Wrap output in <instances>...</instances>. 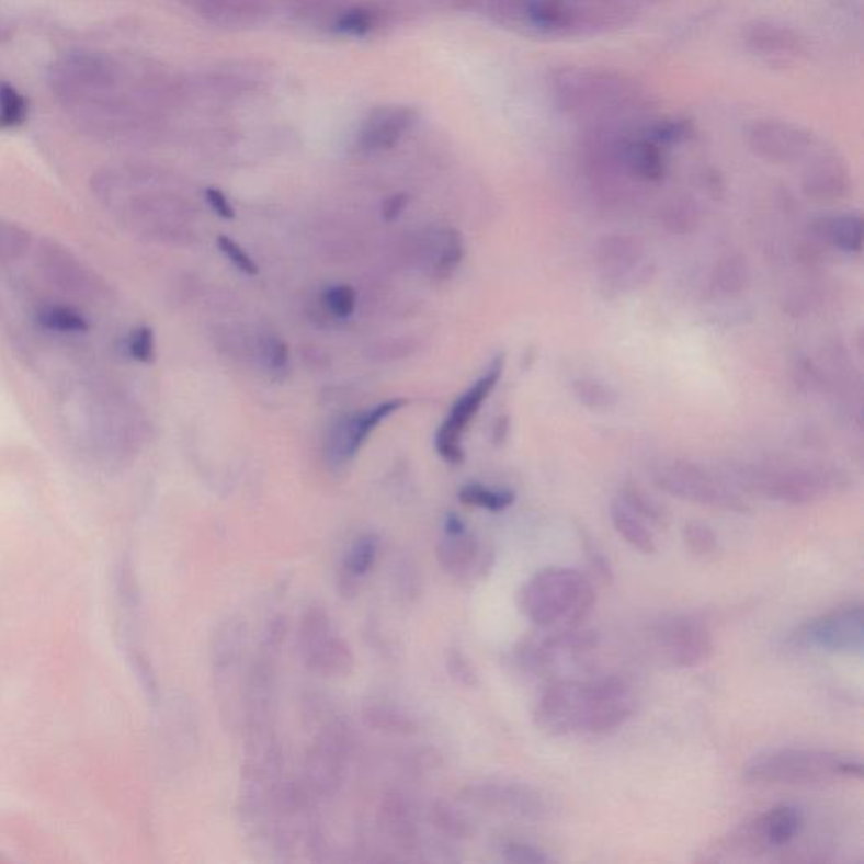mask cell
<instances>
[{
    "instance_id": "obj_15",
    "label": "cell",
    "mask_w": 864,
    "mask_h": 864,
    "mask_svg": "<svg viewBox=\"0 0 864 864\" xmlns=\"http://www.w3.org/2000/svg\"><path fill=\"white\" fill-rule=\"evenodd\" d=\"M37 265L53 286L78 297H103L109 294L105 281L78 261L70 249L53 240H43L37 247Z\"/></svg>"
},
{
    "instance_id": "obj_3",
    "label": "cell",
    "mask_w": 864,
    "mask_h": 864,
    "mask_svg": "<svg viewBox=\"0 0 864 864\" xmlns=\"http://www.w3.org/2000/svg\"><path fill=\"white\" fill-rule=\"evenodd\" d=\"M753 784L817 785L839 778H861L863 763L817 748H776L757 754L743 770Z\"/></svg>"
},
{
    "instance_id": "obj_52",
    "label": "cell",
    "mask_w": 864,
    "mask_h": 864,
    "mask_svg": "<svg viewBox=\"0 0 864 864\" xmlns=\"http://www.w3.org/2000/svg\"><path fill=\"white\" fill-rule=\"evenodd\" d=\"M409 194L407 193L393 194V196L385 200L384 205H382V218H384L385 221H396L397 218L402 215L406 206L409 205Z\"/></svg>"
},
{
    "instance_id": "obj_42",
    "label": "cell",
    "mask_w": 864,
    "mask_h": 864,
    "mask_svg": "<svg viewBox=\"0 0 864 864\" xmlns=\"http://www.w3.org/2000/svg\"><path fill=\"white\" fill-rule=\"evenodd\" d=\"M325 308L338 319H346L353 315L356 306V294L352 286L340 284V286L328 287L322 293Z\"/></svg>"
},
{
    "instance_id": "obj_51",
    "label": "cell",
    "mask_w": 864,
    "mask_h": 864,
    "mask_svg": "<svg viewBox=\"0 0 864 864\" xmlns=\"http://www.w3.org/2000/svg\"><path fill=\"white\" fill-rule=\"evenodd\" d=\"M205 198L208 205L212 206L216 215L224 218V220H235V209L231 203L228 202L224 191L216 190V187H208L205 191Z\"/></svg>"
},
{
    "instance_id": "obj_2",
    "label": "cell",
    "mask_w": 864,
    "mask_h": 864,
    "mask_svg": "<svg viewBox=\"0 0 864 864\" xmlns=\"http://www.w3.org/2000/svg\"><path fill=\"white\" fill-rule=\"evenodd\" d=\"M516 603L537 628H578L594 612L596 590L578 569L546 568L525 582Z\"/></svg>"
},
{
    "instance_id": "obj_14",
    "label": "cell",
    "mask_w": 864,
    "mask_h": 864,
    "mask_svg": "<svg viewBox=\"0 0 864 864\" xmlns=\"http://www.w3.org/2000/svg\"><path fill=\"white\" fill-rule=\"evenodd\" d=\"M247 626L240 616H228L216 626L212 638V669L216 694L228 715V701H234L235 689H240Z\"/></svg>"
},
{
    "instance_id": "obj_21",
    "label": "cell",
    "mask_w": 864,
    "mask_h": 864,
    "mask_svg": "<svg viewBox=\"0 0 864 864\" xmlns=\"http://www.w3.org/2000/svg\"><path fill=\"white\" fill-rule=\"evenodd\" d=\"M804 193L816 202H838L846 198L851 190L848 166L835 158L826 156L809 166L803 181Z\"/></svg>"
},
{
    "instance_id": "obj_27",
    "label": "cell",
    "mask_w": 864,
    "mask_h": 864,
    "mask_svg": "<svg viewBox=\"0 0 864 864\" xmlns=\"http://www.w3.org/2000/svg\"><path fill=\"white\" fill-rule=\"evenodd\" d=\"M817 235L844 253L863 250V218L856 213L826 216L817 221Z\"/></svg>"
},
{
    "instance_id": "obj_49",
    "label": "cell",
    "mask_w": 864,
    "mask_h": 864,
    "mask_svg": "<svg viewBox=\"0 0 864 864\" xmlns=\"http://www.w3.org/2000/svg\"><path fill=\"white\" fill-rule=\"evenodd\" d=\"M463 255H465V247H463L459 235L451 234L450 240H447L446 243V249L443 250V255H441L440 262H437L436 265L437 277H450V275L456 271V268H458L459 262L463 261Z\"/></svg>"
},
{
    "instance_id": "obj_4",
    "label": "cell",
    "mask_w": 864,
    "mask_h": 864,
    "mask_svg": "<svg viewBox=\"0 0 864 864\" xmlns=\"http://www.w3.org/2000/svg\"><path fill=\"white\" fill-rule=\"evenodd\" d=\"M744 488L773 502L809 505L850 484L844 473L825 466H750L740 473Z\"/></svg>"
},
{
    "instance_id": "obj_8",
    "label": "cell",
    "mask_w": 864,
    "mask_h": 864,
    "mask_svg": "<svg viewBox=\"0 0 864 864\" xmlns=\"http://www.w3.org/2000/svg\"><path fill=\"white\" fill-rule=\"evenodd\" d=\"M788 644L795 648L834 653V656H863V603L851 601L807 619L791 635Z\"/></svg>"
},
{
    "instance_id": "obj_5",
    "label": "cell",
    "mask_w": 864,
    "mask_h": 864,
    "mask_svg": "<svg viewBox=\"0 0 864 864\" xmlns=\"http://www.w3.org/2000/svg\"><path fill=\"white\" fill-rule=\"evenodd\" d=\"M804 828L800 809L791 804L772 807L759 816L741 822L723 838L716 839L701 861H729L738 857H754L776 848L791 844Z\"/></svg>"
},
{
    "instance_id": "obj_6",
    "label": "cell",
    "mask_w": 864,
    "mask_h": 864,
    "mask_svg": "<svg viewBox=\"0 0 864 864\" xmlns=\"http://www.w3.org/2000/svg\"><path fill=\"white\" fill-rule=\"evenodd\" d=\"M515 650L516 663L528 674L553 679L587 663L598 648L594 632L578 628H541Z\"/></svg>"
},
{
    "instance_id": "obj_9",
    "label": "cell",
    "mask_w": 864,
    "mask_h": 864,
    "mask_svg": "<svg viewBox=\"0 0 864 864\" xmlns=\"http://www.w3.org/2000/svg\"><path fill=\"white\" fill-rule=\"evenodd\" d=\"M657 487L684 502L723 512L743 513L748 505L737 491L713 477L706 469L687 462L660 465L653 473Z\"/></svg>"
},
{
    "instance_id": "obj_16",
    "label": "cell",
    "mask_w": 864,
    "mask_h": 864,
    "mask_svg": "<svg viewBox=\"0 0 864 864\" xmlns=\"http://www.w3.org/2000/svg\"><path fill=\"white\" fill-rule=\"evenodd\" d=\"M596 261L616 291L630 289L650 277V265L644 264V247L630 235L604 237L598 243Z\"/></svg>"
},
{
    "instance_id": "obj_7",
    "label": "cell",
    "mask_w": 864,
    "mask_h": 864,
    "mask_svg": "<svg viewBox=\"0 0 864 864\" xmlns=\"http://www.w3.org/2000/svg\"><path fill=\"white\" fill-rule=\"evenodd\" d=\"M297 647L308 671L321 678H346L355 669L349 641L334 630L333 619L322 604H311L300 616Z\"/></svg>"
},
{
    "instance_id": "obj_33",
    "label": "cell",
    "mask_w": 864,
    "mask_h": 864,
    "mask_svg": "<svg viewBox=\"0 0 864 864\" xmlns=\"http://www.w3.org/2000/svg\"><path fill=\"white\" fill-rule=\"evenodd\" d=\"M748 265L740 253H728L723 257L715 269V284L723 294L737 296L748 286Z\"/></svg>"
},
{
    "instance_id": "obj_44",
    "label": "cell",
    "mask_w": 864,
    "mask_h": 864,
    "mask_svg": "<svg viewBox=\"0 0 864 864\" xmlns=\"http://www.w3.org/2000/svg\"><path fill=\"white\" fill-rule=\"evenodd\" d=\"M128 353L134 360L150 363L156 356L155 331L149 327L134 328L127 341Z\"/></svg>"
},
{
    "instance_id": "obj_45",
    "label": "cell",
    "mask_w": 864,
    "mask_h": 864,
    "mask_svg": "<svg viewBox=\"0 0 864 864\" xmlns=\"http://www.w3.org/2000/svg\"><path fill=\"white\" fill-rule=\"evenodd\" d=\"M375 18L371 11L366 9L356 8L350 9L340 15L337 21V30L340 33L350 34V36H362L368 33L374 27Z\"/></svg>"
},
{
    "instance_id": "obj_31",
    "label": "cell",
    "mask_w": 864,
    "mask_h": 864,
    "mask_svg": "<svg viewBox=\"0 0 864 864\" xmlns=\"http://www.w3.org/2000/svg\"><path fill=\"white\" fill-rule=\"evenodd\" d=\"M700 221V208L691 200L674 198L660 209V225L674 235L693 234Z\"/></svg>"
},
{
    "instance_id": "obj_17",
    "label": "cell",
    "mask_w": 864,
    "mask_h": 864,
    "mask_svg": "<svg viewBox=\"0 0 864 864\" xmlns=\"http://www.w3.org/2000/svg\"><path fill=\"white\" fill-rule=\"evenodd\" d=\"M556 93L569 111H590L593 106L618 102L626 95L619 77L598 71H566L556 80Z\"/></svg>"
},
{
    "instance_id": "obj_22",
    "label": "cell",
    "mask_w": 864,
    "mask_h": 864,
    "mask_svg": "<svg viewBox=\"0 0 864 864\" xmlns=\"http://www.w3.org/2000/svg\"><path fill=\"white\" fill-rule=\"evenodd\" d=\"M437 562L453 578H466L480 565L481 547L477 535L466 528L459 534H444L436 549Z\"/></svg>"
},
{
    "instance_id": "obj_11",
    "label": "cell",
    "mask_w": 864,
    "mask_h": 864,
    "mask_svg": "<svg viewBox=\"0 0 864 864\" xmlns=\"http://www.w3.org/2000/svg\"><path fill=\"white\" fill-rule=\"evenodd\" d=\"M652 641L660 659L681 669L706 663L715 652L709 626L693 615L660 619L652 628Z\"/></svg>"
},
{
    "instance_id": "obj_24",
    "label": "cell",
    "mask_w": 864,
    "mask_h": 864,
    "mask_svg": "<svg viewBox=\"0 0 864 864\" xmlns=\"http://www.w3.org/2000/svg\"><path fill=\"white\" fill-rule=\"evenodd\" d=\"M619 158L626 171L638 180L659 183L666 177V159L659 144L648 139L628 140L619 147Z\"/></svg>"
},
{
    "instance_id": "obj_12",
    "label": "cell",
    "mask_w": 864,
    "mask_h": 864,
    "mask_svg": "<svg viewBox=\"0 0 864 864\" xmlns=\"http://www.w3.org/2000/svg\"><path fill=\"white\" fill-rule=\"evenodd\" d=\"M503 368H505V355L500 353L491 360L487 372L456 400L455 406L451 407L450 414L437 429L436 441H434L437 455L450 465L458 466L465 462V450L462 446L463 431L468 428L485 400L493 393V388L502 378Z\"/></svg>"
},
{
    "instance_id": "obj_50",
    "label": "cell",
    "mask_w": 864,
    "mask_h": 864,
    "mask_svg": "<svg viewBox=\"0 0 864 864\" xmlns=\"http://www.w3.org/2000/svg\"><path fill=\"white\" fill-rule=\"evenodd\" d=\"M265 355H268L269 368L274 374H281L289 365V349L283 338L271 337L265 343Z\"/></svg>"
},
{
    "instance_id": "obj_25",
    "label": "cell",
    "mask_w": 864,
    "mask_h": 864,
    "mask_svg": "<svg viewBox=\"0 0 864 864\" xmlns=\"http://www.w3.org/2000/svg\"><path fill=\"white\" fill-rule=\"evenodd\" d=\"M407 406L406 399H393L387 402L378 403L374 409L366 410L365 414L359 416L353 419L346 428H344L343 440H341L340 455L344 459L353 458L359 453L360 447L365 444L372 432L377 429L384 419L390 418L394 412Z\"/></svg>"
},
{
    "instance_id": "obj_1",
    "label": "cell",
    "mask_w": 864,
    "mask_h": 864,
    "mask_svg": "<svg viewBox=\"0 0 864 864\" xmlns=\"http://www.w3.org/2000/svg\"><path fill=\"white\" fill-rule=\"evenodd\" d=\"M637 696L626 679H557L541 694L534 723L547 737H601L634 716Z\"/></svg>"
},
{
    "instance_id": "obj_36",
    "label": "cell",
    "mask_w": 864,
    "mask_h": 864,
    "mask_svg": "<svg viewBox=\"0 0 864 864\" xmlns=\"http://www.w3.org/2000/svg\"><path fill=\"white\" fill-rule=\"evenodd\" d=\"M572 394L581 406L598 412L610 410L618 402L615 390L598 378L582 377L572 382Z\"/></svg>"
},
{
    "instance_id": "obj_48",
    "label": "cell",
    "mask_w": 864,
    "mask_h": 864,
    "mask_svg": "<svg viewBox=\"0 0 864 864\" xmlns=\"http://www.w3.org/2000/svg\"><path fill=\"white\" fill-rule=\"evenodd\" d=\"M581 541L591 568L603 579V582H612L615 575H613V566L612 562H610L609 556H606L604 550L594 543L593 537H591L588 532H581Z\"/></svg>"
},
{
    "instance_id": "obj_29",
    "label": "cell",
    "mask_w": 864,
    "mask_h": 864,
    "mask_svg": "<svg viewBox=\"0 0 864 864\" xmlns=\"http://www.w3.org/2000/svg\"><path fill=\"white\" fill-rule=\"evenodd\" d=\"M610 515H612L613 527L625 538L628 546L634 547L638 553L647 554V556L656 553L657 544L653 532L648 528L647 522L640 519L637 513L632 512L622 500L616 499L612 503Z\"/></svg>"
},
{
    "instance_id": "obj_19",
    "label": "cell",
    "mask_w": 864,
    "mask_h": 864,
    "mask_svg": "<svg viewBox=\"0 0 864 864\" xmlns=\"http://www.w3.org/2000/svg\"><path fill=\"white\" fill-rule=\"evenodd\" d=\"M744 43L754 55L770 61H787L803 53V39L791 27L772 21H757L744 31Z\"/></svg>"
},
{
    "instance_id": "obj_53",
    "label": "cell",
    "mask_w": 864,
    "mask_h": 864,
    "mask_svg": "<svg viewBox=\"0 0 864 864\" xmlns=\"http://www.w3.org/2000/svg\"><path fill=\"white\" fill-rule=\"evenodd\" d=\"M466 528L468 527H466L465 522H463V519L458 515V513H447V515L444 516V534H459V532H465Z\"/></svg>"
},
{
    "instance_id": "obj_13",
    "label": "cell",
    "mask_w": 864,
    "mask_h": 864,
    "mask_svg": "<svg viewBox=\"0 0 864 864\" xmlns=\"http://www.w3.org/2000/svg\"><path fill=\"white\" fill-rule=\"evenodd\" d=\"M349 726L333 719L319 729L306 751L305 775L309 788L322 797H331L343 784L344 769L350 754Z\"/></svg>"
},
{
    "instance_id": "obj_18",
    "label": "cell",
    "mask_w": 864,
    "mask_h": 864,
    "mask_svg": "<svg viewBox=\"0 0 864 864\" xmlns=\"http://www.w3.org/2000/svg\"><path fill=\"white\" fill-rule=\"evenodd\" d=\"M810 144L809 133L788 122H759L750 133L751 150L770 162L797 161L810 149Z\"/></svg>"
},
{
    "instance_id": "obj_32",
    "label": "cell",
    "mask_w": 864,
    "mask_h": 864,
    "mask_svg": "<svg viewBox=\"0 0 864 864\" xmlns=\"http://www.w3.org/2000/svg\"><path fill=\"white\" fill-rule=\"evenodd\" d=\"M429 820L446 838L466 839L473 834V826L468 817L446 800H436L432 804Z\"/></svg>"
},
{
    "instance_id": "obj_41",
    "label": "cell",
    "mask_w": 864,
    "mask_h": 864,
    "mask_svg": "<svg viewBox=\"0 0 864 864\" xmlns=\"http://www.w3.org/2000/svg\"><path fill=\"white\" fill-rule=\"evenodd\" d=\"M500 856L510 864H547L553 857L528 842L507 841L500 846Z\"/></svg>"
},
{
    "instance_id": "obj_35",
    "label": "cell",
    "mask_w": 864,
    "mask_h": 864,
    "mask_svg": "<svg viewBox=\"0 0 864 864\" xmlns=\"http://www.w3.org/2000/svg\"><path fill=\"white\" fill-rule=\"evenodd\" d=\"M459 502L465 505L480 507L490 512H502L515 502V493L512 490H493L480 484H469L459 490Z\"/></svg>"
},
{
    "instance_id": "obj_37",
    "label": "cell",
    "mask_w": 864,
    "mask_h": 864,
    "mask_svg": "<svg viewBox=\"0 0 864 864\" xmlns=\"http://www.w3.org/2000/svg\"><path fill=\"white\" fill-rule=\"evenodd\" d=\"M27 114L30 103L26 96L8 81H0V130L21 127L27 121Z\"/></svg>"
},
{
    "instance_id": "obj_34",
    "label": "cell",
    "mask_w": 864,
    "mask_h": 864,
    "mask_svg": "<svg viewBox=\"0 0 864 864\" xmlns=\"http://www.w3.org/2000/svg\"><path fill=\"white\" fill-rule=\"evenodd\" d=\"M37 321L46 330L58 331V333H84L90 330L87 318L68 306H43L37 312Z\"/></svg>"
},
{
    "instance_id": "obj_10",
    "label": "cell",
    "mask_w": 864,
    "mask_h": 864,
    "mask_svg": "<svg viewBox=\"0 0 864 864\" xmlns=\"http://www.w3.org/2000/svg\"><path fill=\"white\" fill-rule=\"evenodd\" d=\"M462 800L488 812L532 822L549 819L554 814L553 804L543 792L521 782H475L463 788Z\"/></svg>"
},
{
    "instance_id": "obj_47",
    "label": "cell",
    "mask_w": 864,
    "mask_h": 864,
    "mask_svg": "<svg viewBox=\"0 0 864 864\" xmlns=\"http://www.w3.org/2000/svg\"><path fill=\"white\" fill-rule=\"evenodd\" d=\"M693 134V127L685 121L659 122L650 130L648 139L656 144H681Z\"/></svg>"
},
{
    "instance_id": "obj_40",
    "label": "cell",
    "mask_w": 864,
    "mask_h": 864,
    "mask_svg": "<svg viewBox=\"0 0 864 864\" xmlns=\"http://www.w3.org/2000/svg\"><path fill=\"white\" fill-rule=\"evenodd\" d=\"M682 537H684V544L689 553L701 557V559L713 557L718 553V535L704 522H689L684 527V532H682Z\"/></svg>"
},
{
    "instance_id": "obj_46",
    "label": "cell",
    "mask_w": 864,
    "mask_h": 864,
    "mask_svg": "<svg viewBox=\"0 0 864 864\" xmlns=\"http://www.w3.org/2000/svg\"><path fill=\"white\" fill-rule=\"evenodd\" d=\"M216 243H218V249L221 250V253L227 255L228 261H230L235 268L239 269L240 272H243L246 275H250V277L259 274V265L255 264V261H253L252 257H250L249 253H247L246 250L239 246V243L234 242L230 237H227V235H220L218 240H216Z\"/></svg>"
},
{
    "instance_id": "obj_30",
    "label": "cell",
    "mask_w": 864,
    "mask_h": 864,
    "mask_svg": "<svg viewBox=\"0 0 864 864\" xmlns=\"http://www.w3.org/2000/svg\"><path fill=\"white\" fill-rule=\"evenodd\" d=\"M527 18L535 30L547 34L566 33L572 24V12L562 0H531Z\"/></svg>"
},
{
    "instance_id": "obj_26",
    "label": "cell",
    "mask_w": 864,
    "mask_h": 864,
    "mask_svg": "<svg viewBox=\"0 0 864 864\" xmlns=\"http://www.w3.org/2000/svg\"><path fill=\"white\" fill-rule=\"evenodd\" d=\"M362 721L375 731L412 737L419 731L418 721L402 707L387 701L371 700L363 703Z\"/></svg>"
},
{
    "instance_id": "obj_54",
    "label": "cell",
    "mask_w": 864,
    "mask_h": 864,
    "mask_svg": "<svg viewBox=\"0 0 864 864\" xmlns=\"http://www.w3.org/2000/svg\"><path fill=\"white\" fill-rule=\"evenodd\" d=\"M510 422L507 416H502V418L497 419L493 425V440L494 443L500 444L507 440V434H509Z\"/></svg>"
},
{
    "instance_id": "obj_23",
    "label": "cell",
    "mask_w": 864,
    "mask_h": 864,
    "mask_svg": "<svg viewBox=\"0 0 864 864\" xmlns=\"http://www.w3.org/2000/svg\"><path fill=\"white\" fill-rule=\"evenodd\" d=\"M378 549L380 544L375 535L366 534L356 538L341 566L340 582H338L341 596H355L359 593L360 582L375 566Z\"/></svg>"
},
{
    "instance_id": "obj_43",
    "label": "cell",
    "mask_w": 864,
    "mask_h": 864,
    "mask_svg": "<svg viewBox=\"0 0 864 864\" xmlns=\"http://www.w3.org/2000/svg\"><path fill=\"white\" fill-rule=\"evenodd\" d=\"M446 669L447 674L456 684L463 685V687H477L480 684V679H478V672L473 663L469 662L468 657L458 650V648H451L450 652L446 653Z\"/></svg>"
},
{
    "instance_id": "obj_39",
    "label": "cell",
    "mask_w": 864,
    "mask_h": 864,
    "mask_svg": "<svg viewBox=\"0 0 864 864\" xmlns=\"http://www.w3.org/2000/svg\"><path fill=\"white\" fill-rule=\"evenodd\" d=\"M619 500H622L632 512L637 513L640 519H644L647 524L666 525L667 512L663 510V507L660 505L656 499H652L650 494L640 490V488L628 485V487L623 488Z\"/></svg>"
},
{
    "instance_id": "obj_20",
    "label": "cell",
    "mask_w": 864,
    "mask_h": 864,
    "mask_svg": "<svg viewBox=\"0 0 864 864\" xmlns=\"http://www.w3.org/2000/svg\"><path fill=\"white\" fill-rule=\"evenodd\" d=\"M377 820L382 834L387 835L396 846L406 851L418 846L416 814L406 795L400 792H387L378 806Z\"/></svg>"
},
{
    "instance_id": "obj_38",
    "label": "cell",
    "mask_w": 864,
    "mask_h": 864,
    "mask_svg": "<svg viewBox=\"0 0 864 864\" xmlns=\"http://www.w3.org/2000/svg\"><path fill=\"white\" fill-rule=\"evenodd\" d=\"M33 237L26 228L0 218V262H15L26 255Z\"/></svg>"
},
{
    "instance_id": "obj_28",
    "label": "cell",
    "mask_w": 864,
    "mask_h": 864,
    "mask_svg": "<svg viewBox=\"0 0 864 864\" xmlns=\"http://www.w3.org/2000/svg\"><path fill=\"white\" fill-rule=\"evenodd\" d=\"M412 122L410 111L378 112L362 134V146L366 150H384L400 139Z\"/></svg>"
}]
</instances>
